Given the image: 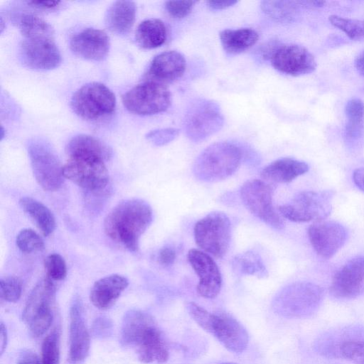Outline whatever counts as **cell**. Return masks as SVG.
Returning <instances> with one entry per match:
<instances>
[{"label": "cell", "mask_w": 364, "mask_h": 364, "mask_svg": "<svg viewBox=\"0 0 364 364\" xmlns=\"http://www.w3.org/2000/svg\"><path fill=\"white\" fill-rule=\"evenodd\" d=\"M120 341L124 347L134 349L141 363H164L168 359L161 331L147 313L132 309L125 314Z\"/></svg>", "instance_id": "6da1fadb"}, {"label": "cell", "mask_w": 364, "mask_h": 364, "mask_svg": "<svg viewBox=\"0 0 364 364\" xmlns=\"http://www.w3.org/2000/svg\"><path fill=\"white\" fill-rule=\"evenodd\" d=\"M153 220L149 204L139 198L119 203L107 215L104 221L105 234L130 252L139 249L140 237Z\"/></svg>", "instance_id": "7a4b0ae2"}, {"label": "cell", "mask_w": 364, "mask_h": 364, "mask_svg": "<svg viewBox=\"0 0 364 364\" xmlns=\"http://www.w3.org/2000/svg\"><path fill=\"white\" fill-rule=\"evenodd\" d=\"M186 309L195 322L226 349L233 353H242L246 349L249 336L237 320L227 314L211 313L194 302L187 303Z\"/></svg>", "instance_id": "3957f363"}, {"label": "cell", "mask_w": 364, "mask_h": 364, "mask_svg": "<svg viewBox=\"0 0 364 364\" xmlns=\"http://www.w3.org/2000/svg\"><path fill=\"white\" fill-rule=\"evenodd\" d=\"M242 152L229 142H216L205 148L196 158L193 173L204 182H216L232 176L238 169Z\"/></svg>", "instance_id": "277c9868"}, {"label": "cell", "mask_w": 364, "mask_h": 364, "mask_svg": "<svg viewBox=\"0 0 364 364\" xmlns=\"http://www.w3.org/2000/svg\"><path fill=\"white\" fill-rule=\"evenodd\" d=\"M56 287L48 276L41 279L30 293L22 318L30 333L36 338L50 328L54 316Z\"/></svg>", "instance_id": "5b68a950"}, {"label": "cell", "mask_w": 364, "mask_h": 364, "mask_svg": "<svg viewBox=\"0 0 364 364\" xmlns=\"http://www.w3.org/2000/svg\"><path fill=\"white\" fill-rule=\"evenodd\" d=\"M333 195L332 191H301L278 210L283 218L292 222L321 221L331 213Z\"/></svg>", "instance_id": "8992f818"}, {"label": "cell", "mask_w": 364, "mask_h": 364, "mask_svg": "<svg viewBox=\"0 0 364 364\" xmlns=\"http://www.w3.org/2000/svg\"><path fill=\"white\" fill-rule=\"evenodd\" d=\"M197 245L205 253L215 258H223L227 253L231 238V223L228 215L213 211L198 220L193 229Z\"/></svg>", "instance_id": "52a82bcc"}, {"label": "cell", "mask_w": 364, "mask_h": 364, "mask_svg": "<svg viewBox=\"0 0 364 364\" xmlns=\"http://www.w3.org/2000/svg\"><path fill=\"white\" fill-rule=\"evenodd\" d=\"M105 160L92 156H69L63 166V174L82 189L90 193L107 191L109 174Z\"/></svg>", "instance_id": "ba28073f"}, {"label": "cell", "mask_w": 364, "mask_h": 364, "mask_svg": "<svg viewBox=\"0 0 364 364\" xmlns=\"http://www.w3.org/2000/svg\"><path fill=\"white\" fill-rule=\"evenodd\" d=\"M71 107L79 117L95 120L111 114L116 107L114 94L100 82L82 85L73 95Z\"/></svg>", "instance_id": "9c48e42d"}, {"label": "cell", "mask_w": 364, "mask_h": 364, "mask_svg": "<svg viewBox=\"0 0 364 364\" xmlns=\"http://www.w3.org/2000/svg\"><path fill=\"white\" fill-rule=\"evenodd\" d=\"M122 102L133 114L151 115L168 109L171 95L165 85L146 80L127 91Z\"/></svg>", "instance_id": "30bf717a"}, {"label": "cell", "mask_w": 364, "mask_h": 364, "mask_svg": "<svg viewBox=\"0 0 364 364\" xmlns=\"http://www.w3.org/2000/svg\"><path fill=\"white\" fill-rule=\"evenodd\" d=\"M224 124V117L217 102L198 100L193 102L185 114L184 130L193 142H200L218 132Z\"/></svg>", "instance_id": "8fae6325"}, {"label": "cell", "mask_w": 364, "mask_h": 364, "mask_svg": "<svg viewBox=\"0 0 364 364\" xmlns=\"http://www.w3.org/2000/svg\"><path fill=\"white\" fill-rule=\"evenodd\" d=\"M273 188L260 179L248 180L240 188V198L245 208L256 218L277 230H282L284 222L272 201Z\"/></svg>", "instance_id": "7c38bea8"}, {"label": "cell", "mask_w": 364, "mask_h": 364, "mask_svg": "<svg viewBox=\"0 0 364 364\" xmlns=\"http://www.w3.org/2000/svg\"><path fill=\"white\" fill-rule=\"evenodd\" d=\"M323 299V290L312 282H299L282 289L274 299V306L282 314L304 316L314 312Z\"/></svg>", "instance_id": "4fadbf2b"}, {"label": "cell", "mask_w": 364, "mask_h": 364, "mask_svg": "<svg viewBox=\"0 0 364 364\" xmlns=\"http://www.w3.org/2000/svg\"><path fill=\"white\" fill-rule=\"evenodd\" d=\"M28 150L37 183L44 191H58L65 178L58 156L48 144L41 141L31 142Z\"/></svg>", "instance_id": "5bb4252c"}, {"label": "cell", "mask_w": 364, "mask_h": 364, "mask_svg": "<svg viewBox=\"0 0 364 364\" xmlns=\"http://www.w3.org/2000/svg\"><path fill=\"white\" fill-rule=\"evenodd\" d=\"M269 59L274 68L291 76L311 73L317 65L314 55L306 48L292 43L279 44Z\"/></svg>", "instance_id": "9a60e30c"}, {"label": "cell", "mask_w": 364, "mask_h": 364, "mask_svg": "<svg viewBox=\"0 0 364 364\" xmlns=\"http://www.w3.org/2000/svg\"><path fill=\"white\" fill-rule=\"evenodd\" d=\"M19 51L23 63L31 69L51 70L61 63L60 50L52 38H25Z\"/></svg>", "instance_id": "2e32d148"}, {"label": "cell", "mask_w": 364, "mask_h": 364, "mask_svg": "<svg viewBox=\"0 0 364 364\" xmlns=\"http://www.w3.org/2000/svg\"><path fill=\"white\" fill-rule=\"evenodd\" d=\"M309 241L318 255L330 259L345 244L348 233L343 225L336 221H318L308 229Z\"/></svg>", "instance_id": "e0dca14e"}, {"label": "cell", "mask_w": 364, "mask_h": 364, "mask_svg": "<svg viewBox=\"0 0 364 364\" xmlns=\"http://www.w3.org/2000/svg\"><path fill=\"white\" fill-rule=\"evenodd\" d=\"M188 260L198 275V294L206 299L218 295L222 287V276L219 267L210 255L197 249L188 253Z\"/></svg>", "instance_id": "ac0fdd59"}, {"label": "cell", "mask_w": 364, "mask_h": 364, "mask_svg": "<svg viewBox=\"0 0 364 364\" xmlns=\"http://www.w3.org/2000/svg\"><path fill=\"white\" fill-rule=\"evenodd\" d=\"M364 287V256L348 260L335 274L331 284V294L340 299L356 297Z\"/></svg>", "instance_id": "d6986e66"}, {"label": "cell", "mask_w": 364, "mask_h": 364, "mask_svg": "<svg viewBox=\"0 0 364 364\" xmlns=\"http://www.w3.org/2000/svg\"><path fill=\"white\" fill-rule=\"evenodd\" d=\"M90 336L86 326L82 302L75 299L70 309L69 364H81L88 356Z\"/></svg>", "instance_id": "ffe728a7"}, {"label": "cell", "mask_w": 364, "mask_h": 364, "mask_svg": "<svg viewBox=\"0 0 364 364\" xmlns=\"http://www.w3.org/2000/svg\"><path fill=\"white\" fill-rule=\"evenodd\" d=\"M109 38L102 30L87 28L75 35L70 41V48L76 55L86 60L99 61L109 53Z\"/></svg>", "instance_id": "44dd1931"}, {"label": "cell", "mask_w": 364, "mask_h": 364, "mask_svg": "<svg viewBox=\"0 0 364 364\" xmlns=\"http://www.w3.org/2000/svg\"><path fill=\"white\" fill-rule=\"evenodd\" d=\"M186 60L182 54L175 50L163 52L152 60L147 80L164 85L180 78L186 70Z\"/></svg>", "instance_id": "7402d4cb"}, {"label": "cell", "mask_w": 364, "mask_h": 364, "mask_svg": "<svg viewBox=\"0 0 364 364\" xmlns=\"http://www.w3.org/2000/svg\"><path fill=\"white\" fill-rule=\"evenodd\" d=\"M128 285V279L122 275L106 276L95 282L90 290V300L98 309L107 310L116 303Z\"/></svg>", "instance_id": "603a6c76"}, {"label": "cell", "mask_w": 364, "mask_h": 364, "mask_svg": "<svg viewBox=\"0 0 364 364\" xmlns=\"http://www.w3.org/2000/svg\"><path fill=\"white\" fill-rule=\"evenodd\" d=\"M309 169V165L304 161L292 158H282L264 167L260 176L266 181L286 183L306 173Z\"/></svg>", "instance_id": "cb8c5ba5"}, {"label": "cell", "mask_w": 364, "mask_h": 364, "mask_svg": "<svg viewBox=\"0 0 364 364\" xmlns=\"http://www.w3.org/2000/svg\"><path fill=\"white\" fill-rule=\"evenodd\" d=\"M136 16V5L132 1H117L108 8L105 24L110 31L126 35L132 28Z\"/></svg>", "instance_id": "d4e9b609"}, {"label": "cell", "mask_w": 364, "mask_h": 364, "mask_svg": "<svg viewBox=\"0 0 364 364\" xmlns=\"http://www.w3.org/2000/svg\"><path fill=\"white\" fill-rule=\"evenodd\" d=\"M66 151L69 156H92L100 157L105 161L112 155L111 149L105 144L87 134H79L72 138L68 144Z\"/></svg>", "instance_id": "484cf974"}, {"label": "cell", "mask_w": 364, "mask_h": 364, "mask_svg": "<svg viewBox=\"0 0 364 364\" xmlns=\"http://www.w3.org/2000/svg\"><path fill=\"white\" fill-rule=\"evenodd\" d=\"M259 36L250 28L226 29L220 33V40L223 49L229 54L241 53L254 46Z\"/></svg>", "instance_id": "4316f807"}, {"label": "cell", "mask_w": 364, "mask_h": 364, "mask_svg": "<svg viewBox=\"0 0 364 364\" xmlns=\"http://www.w3.org/2000/svg\"><path fill=\"white\" fill-rule=\"evenodd\" d=\"M19 203L44 236L48 237L53 232L56 223L53 214L48 207L31 197L21 198Z\"/></svg>", "instance_id": "83f0119b"}, {"label": "cell", "mask_w": 364, "mask_h": 364, "mask_svg": "<svg viewBox=\"0 0 364 364\" xmlns=\"http://www.w3.org/2000/svg\"><path fill=\"white\" fill-rule=\"evenodd\" d=\"M166 28L164 22L157 18H149L139 25L135 38L141 48L152 49L162 46L166 41Z\"/></svg>", "instance_id": "f1b7e54d"}, {"label": "cell", "mask_w": 364, "mask_h": 364, "mask_svg": "<svg viewBox=\"0 0 364 364\" xmlns=\"http://www.w3.org/2000/svg\"><path fill=\"white\" fill-rule=\"evenodd\" d=\"M347 123L345 138L350 144L358 142L364 134V103L358 98L349 100L345 107Z\"/></svg>", "instance_id": "f546056e"}, {"label": "cell", "mask_w": 364, "mask_h": 364, "mask_svg": "<svg viewBox=\"0 0 364 364\" xmlns=\"http://www.w3.org/2000/svg\"><path fill=\"white\" fill-rule=\"evenodd\" d=\"M234 272L240 275H252L258 278L267 277L268 272L259 254L253 251L236 255L232 261Z\"/></svg>", "instance_id": "4dcf8cb0"}, {"label": "cell", "mask_w": 364, "mask_h": 364, "mask_svg": "<svg viewBox=\"0 0 364 364\" xmlns=\"http://www.w3.org/2000/svg\"><path fill=\"white\" fill-rule=\"evenodd\" d=\"M19 27L25 38H53L54 32L51 26L34 14L23 15L20 18Z\"/></svg>", "instance_id": "1f68e13d"}, {"label": "cell", "mask_w": 364, "mask_h": 364, "mask_svg": "<svg viewBox=\"0 0 364 364\" xmlns=\"http://www.w3.org/2000/svg\"><path fill=\"white\" fill-rule=\"evenodd\" d=\"M296 4L286 1H263L261 8L264 13L276 20L290 22L298 14Z\"/></svg>", "instance_id": "d6a6232c"}, {"label": "cell", "mask_w": 364, "mask_h": 364, "mask_svg": "<svg viewBox=\"0 0 364 364\" xmlns=\"http://www.w3.org/2000/svg\"><path fill=\"white\" fill-rule=\"evenodd\" d=\"M328 21L331 25L342 31L351 40L364 42V20L331 15Z\"/></svg>", "instance_id": "836d02e7"}, {"label": "cell", "mask_w": 364, "mask_h": 364, "mask_svg": "<svg viewBox=\"0 0 364 364\" xmlns=\"http://www.w3.org/2000/svg\"><path fill=\"white\" fill-rule=\"evenodd\" d=\"M334 354L353 362L364 364V341L358 339H343L335 347Z\"/></svg>", "instance_id": "e575fe53"}, {"label": "cell", "mask_w": 364, "mask_h": 364, "mask_svg": "<svg viewBox=\"0 0 364 364\" xmlns=\"http://www.w3.org/2000/svg\"><path fill=\"white\" fill-rule=\"evenodd\" d=\"M42 364H59L60 332L58 328L45 337L41 346Z\"/></svg>", "instance_id": "d590c367"}, {"label": "cell", "mask_w": 364, "mask_h": 364, "mask_svg": "<svg viewBox=\"0 0 364 364\" xmlns=\"http://www.w3.org/2000/svg\"><path fill=\"white\" fill-rule=\"evenodd\" d=\"M16 243L18 248L25 253L39 252L44 248L42 237L31 228L21 230L16 235Z\"/></svg>", "instance_id": "8d00e7d4"}, {"label": "cell", "mask_w": 364, "mask_h": 364, "mask_svg": "<svg viewBox=\"0 0 364 364\" xmlns=\"http://www.w3.org/2000/svg\"><path fill=\"white\" fill-rule=\"evenodd\" d=\"M22 282L16 277L9 276L0 280V296L8 302L17 301L21 295Z\"/></svg>", "instance_id": "74e56055"}, {"label": "cell", "mask_w": 364, "mask_h": 364, "mask_svg": "<svg viewBox=\"0 0 364 364\" xmlns=\"http://www.w3.org/2000/svg\"><path fill=\"white\" fill-rule=\"evenodd\" d=\"M46 276L53 281H60L67 275V266L63 257L59 254H50L44 261Z\"/></svg>", "instance_id": "f35d334b"}, {"label": "cell", "mask_w": 364, "mask_h": 364, "mask_svg": "<svg viewBox=\"0 0 364 364\" xmlns=\"http://www.w3.org/2000/svg\"><path fill=\"white\" fill-rule=\"evenodd\" d=\"M178 134L175 128L160 129L149 132L146 139L156 146H163L173 141Z\"/></svg>", "instance_id": "ab89813d"}, {"label": "cell", "mask_w": 364, "mask_h": 364, "mask_svg": "<svg viewBox=\"0 0 364 364\" xmlns=\"http://www.w3.org/2000/svg\"><path fill=\"white\" fill-rule=\"evenodd\" d=\"M196 3L195 1H168L165 3V8L172 17L182 18L191 13Z\"/></svg>", "instance_id": "60d3db41"}, {"label": "cell", "mask_w": 364, "mask_h": 364, "mask_svg": "<svg viewBox=\"0 0 364 364\" xmlns=\"http://www.w3.org/2000/svg\"><path fill=\"white\" fill-rule=\"evenodd\" d=\"M112 323L107 317L97 318L92 326V334L95 338H105L112 334Z\"/></svg>", "instance_id": "b9f144b4"}, {"label": "cell", "mask_w": 364, "mask_h": 364, "mask_svg": "<svg viewBox=\"0 0 364 364\" xmlns=\"http://www.w3.org/2000/svg\"><path fill=\"white\" fill-rule=\"evenodd\" d=\"M176 258V250L169 246L162 247L158 255L159 263L165 267L170 266L173 264Z\"/></svg>", "instance_id": "7bdbcfd3"}, {"label": "cell", "mask_w": 364, "mask_h": 364, "mask_svg": "<svg viewBox=\"0 0 364 364\" xmlns=\"http://www.w3.org/2000/svg\"><path fill=\"white\" fill-rule=\"evenodd\" d=\"M18 364H42V363L36 353L26 350L21 353Z\"/></svg>", "instance_id": "ee69618b"}, {"label": "cell", "mask_w": 364, "mask_h": 364, "mask_svg": "<svg viewBox=\"0 0 364 364\" xmlns=\"http://www.w3.org/2000/svg\"><path fill=\"white\" fill-rule=\"evenodd\" d=\"M32 6L42 9H53L59 6V1H29L27 2Z\"/></svg>", "instance_id": "f6af8a7d"}, {"label": "cell", "mask_w": 364, "mask_h": 364, "mask_svg": "<svg viewBox=\"0 0 364 364\" xmlns=\"http://www.w3.org/2000/svg\"><path fill=\"white\" fill-rule=\"evenodd\" d=\"M237 3L235 0L228 1H208L207 4L208 6L214 10H221L230 7Z\"/></svg>", "instance_id": "bcb514c9"}, {"label": "cell", "mask_w": 364, "mask_h": 364, "mask_svg": "<svg viewBox=\"0 0 364 364\" xmlns=\"http://www.w3.org/2000/svg\"><path fill=\"white\" fill-rule=\"evenodd\" d=\"M353 179L356 186L364 192V168H356L353 171Z\"/></svg>", "instance_id": "7dc6e473"}, {"label": "cell", "mask_w": 364, "mask_h": 364, "mask_svg": "<svg viewBox=\"0 0 364 364\" xmlns=\"http://www.w3.org/2000/svg\"><path fill=\"white\" fill-rule=\"evenodd\" d=\"M354 66L357 72L364 77V50L360 52L355 58Z\"/></svg>", "instance_id": "c3c4849f"}, {"label": "cell", "mask_w": 364, "mask_h": 364, "mask_svg": "<svg viewBox=\"0 0 364 364\" xmlns=\"http://www.w3.org/2000/svg\"><path fill=\"white\" fill-rule=\"evenodd\" d=\"M7 345V331L6 326L1 322L0 327V348H1V355H2L4 352L5 348Z\"/></svg>", "instance_id": "681fc988"}, {"label": "cell", "mask_w": 364, "mask_h": 364, "mask_svg": "<svg viewBox=\"0 0 364 364\" xmlns=\"http://www.w3.org/2000/svg\"><path fill=\"white\" fill-rule=\"evenodd\" d=\"M223 364H237V363H223Z\"/></svg>", "instance_id": "f907efd6"}]
</instances>
